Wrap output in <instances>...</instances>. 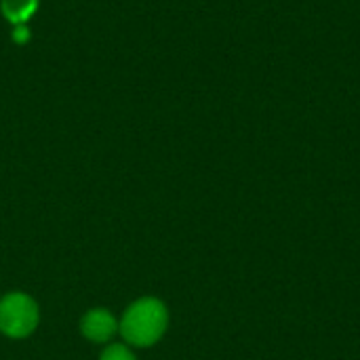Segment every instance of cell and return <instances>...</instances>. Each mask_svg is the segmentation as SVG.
<instances>
[{
  "instance_id": "5",
  "label": "cell",
  "mask_w": 360,
  "mask_h": 360,
  "mask_svg": "<svg viewBox=\"0 0 360 360\" xmlns=\"http://www.w3.org/2000/svg\"><path fill=\"white\" fill-rule=\"evenodd\" d=\"M99 360H135V356L131 354V350L122 344H114L110 348H105V352L101 354Z\"/></svg>"
},
{
  "instance_id": "1",
  "label": "cell",
  "mask_w": 360,
  "mask_h": 360,
  "mask_svg": "<svg viewBox=\"0 0 360 360\" xmlns=\"http://www.w3.org/2000/svg\"><path fill=\"white\" fill-rule=\"evenodd\" d=\"M169 323V314L162 302L154 297H146L135 302L122 316L120 323V333L127 344L131 346H152L156 344Z\"/></svg>"
},
{
  "instance_id": "2",
  "label": "cell",
  "mask_w": 360,
  "mask_h": 360,
  "mask_svg": "<svg viewBox=\"0 0 360 360\" xmlns=\"http://www.w3.org/2000/svg\"><path fill=\"white\" fill-rule=\"evenodd\" d=\"M38 325V306L25 293H8L0 300V331L8 338H25Z\"/></svg>"
},
{
  "instance_id": "3",
  "label": "cell",
  "mask_w": 360,
  "mask_h": 360,
  "mask_svg": "<svg viewBox=\"0 0 360 360\" xmlns=\"http://www.w3.org/2000/svg\"><path fill=\"white\" fill-rule=\"evenodd\" d=\"M80 331L86 340L103 344L114 338V333L118 331V323L108 310L97 308V310H91L84 314V319L80 323Z\"/></svg>"
},
{
  "instance_id": "4",
  "label": "cell",
  "mask_w": 360,
  "mask_h": 360,
  "mask_svg": "<svg viewBox=\"0 0 360 360\" xmlns=\"http://www.w3.org/2000/svg\"><path fill=\"white\" fill-rule=\"evenodd\" d=\"M0 8L11 23L23 25L36 13L38 0H0Z\"/></svg>"
},
{
  "instance_id": "6",
  "label": "cell",
  "mask_w": 360,
  "mask_h": 360,
  "mask_svg": "<svg viewBox=\"0 0 360 360\" xmlns=\"http://www.w3.org/2000/svg\"><path fill=\"white\" fill-rule=\"evenodd\" d=\"M13 38H15L17 42H25V40L30 38V34H27V30H25L23 25H17L15 32H13Z\"/></svg>"
}]
</instances>
